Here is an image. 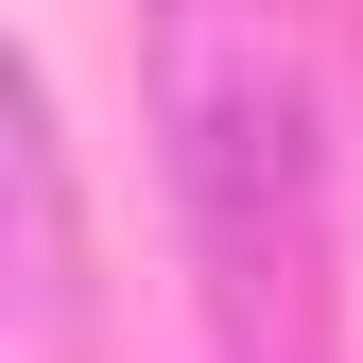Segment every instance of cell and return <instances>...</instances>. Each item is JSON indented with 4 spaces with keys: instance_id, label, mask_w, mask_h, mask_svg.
Returning a JSON list of instances; mask_svg holds the SVG:
<instances>
[{
    "instance_id": "1",
    "label": "cell",
    "mask_w": 363,
    "mask_h": 363,
    "mask_svg": "<svg viewBox=\"0 0 363 363\" xmlns=\"http://www.w3.org/2000/svg\"><path fill=\"white\" fill-rule=\"evenodd\" d=\"M139 104H156V173H173L191 259L259 311L311 259V173H329L294 0H139Z\"/></svg>"
},
{
    "instance_id": "2",
    "label": "cell",
    "mask_w": 363,
    "mask_h": 363,
    "mask_svg": "<svg viewBox=\"0 0 363 363\" xmlns=\"http://www.w3.org/2000/svg\"><path fill=\"white\" fill-rule=\"evenodd\" d=\"M0 191H18V311L35 329H86V208H69V139H52V69L0 86Z\"/></svg>"
}]
</instances>
